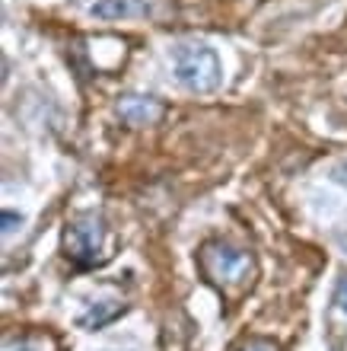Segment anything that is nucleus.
Wrapping results in <instances>:
<instances>
[{
	"mask_svg": "<svg viewBox=\"0 0 347 351\" xmlns=\"http://www.w3.org/2000/svg\"><path fill=\"white\" fill-rule=\"evenodd\" d=\"M118 313H121V304H109V306H105V304H96L90 313L80 316V326H83V329H99V326H105L109 319H115Z\"/></svg>",
	"mask_w": 347,
	"mask_h": 351,
	"instance_id": "obj_6",
	"label": "nucleus"
},
{
	"mask_svg": "<svg viewBox=\"0 0 347 351\" xmlns=\"http://www.w3.org/2000/svg\"><path fill=\"white\" fill-rule=\"evenodd\" d=\"M19 221V217H16V214H3V233H10V230H13V223H16Z\"/></svg>",
	"mask_w": 347,
	"mask_h": 351,
	"instance_id": "obj_10",
	"label": "nucleus"
},
{
	"mask_svg": "<svg viewBox=\"0 0 347 351\" xmlns=\"http://www.w3.org/2000/svg\"><path fill=\"white\" fill-rule=\"evenodd\" d=\"M335 179H338L341 185H347V160H344V163H338V167H335Z\"/></svg>",
	"mask_w": 347,
	"mask_h": 351,
	"instance_id": "obj_9",
	"label": "nucleus"
},
{
	"mask_svg": "<svg viewBox=\"0 0 347 351\" xmlns=\"http://www.w3.org/2000/svg\"><path fill=\"white\" fill-rule=\"evenodd\" d=\"M64 250L77 265L90 268L105 259V223L99 214H77L64 230Z\"/></svg>",
	"mask_w": 347,
	"mask_h": 351,
	"instance_id": "obj_3",
	"label": "nucleus"
},
{
	"mask_svg": "<svg viewBox=\"0 0 347 351\" xmlns=\"http://www.w3.org/2000/svg\"><path fill=\"white\" fill-rule=\"evenodd\" d=\"M201 271L210 285H217L223 294H242L255 278V259L246 250H236L229 243H207L198 256Z\"/></svg>",
	"mask_w": 347,
	"mask_h": 351,
	"instance_id": "obj_1",
	"label": "nucleus"
},
{
	"mask_svg": "<svg viewBox=\"0 0 347 351\" xmlns=\"http://www.w3.org/2000/svg\"><path fill=\"white\" fill-rule=\"evenodd\" d=\"M92 13L102 19H125V16H144L146 3L144 0H99Z\"/></svg>",
	"mask_w": 347,
	"mask_h": 351,
	"instance_id": "obj_5",
	"label": "nucleus"
},
{
	"mask_svg": "<svg viewBox=\"0 0 347 351\" xmlns=\"http://www.w3.org/2000/svg\"><path fill=\"white\" fill-rule=\"evenodd\" d=\"M335 306L341 313H347V275H341L338 285H335Z\"/></svg>",
	"mask_w": 347,
	"mask_h": 351,
	"instance_id": "obj_8",
	"label": "nucleus"
},
{
	"mask_svg": "<svg viewBox=\"0 0 347 351\" xmlns=\"http://www.w3.org/2000/svg\"><path fill=\"white\" fill-rule=\"evenodd\" d=\"M236 351H281V348H277V342H271V339H261V335H252V339H246V342L239 345Z\"/></svg>",
	"mask_w": 347,
	"mask_h": 351,
	"instance_id": "obj_7",
	"label": "nucleus"
},
{
	"mask_svg": "<svg viewBox=\"0 0 347 351\" xmlns=\"http://www.w3.org/2000/svg\"><path fill=\"white\" fill-rule=\"evenodd\" d=\"M172 71L179 84L192 93H214L220 86V58L207 45H179L172 55Z\"/></svg>",
	"mask_w": 347,
	"mask_h": 351,
	"instance_id": "obj_2",
	"label": "nucleus"
},
{
	"mask_svg": "<svg viewBox=\"0 0 347 351\" xmlns=\"http://www.w3.org/2000/svg\"><path fill=\"white\" fill-rule=\"evenodd\" d=\"M163 102L153 99V96H121L118 99V115L121 121H128L134 128H144V125H156L163 119Z\"/></svg>",
	"mask_w": 347,
	"mask_h": 351,
	"instance_id": "obj_4",
	"label": "nucleus"
}]
</instances>
